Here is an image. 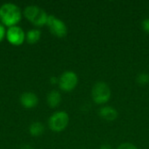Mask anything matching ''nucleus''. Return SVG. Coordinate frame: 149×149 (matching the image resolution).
I'll return each mask as SVG.
<instances>
[{
  "instance_id": "f03ea898",
  "label": "nucleus",
  "mask_w": 149,
  "mask_h": 149,
  "mask_svg": "<svg viewBox=\"0 0 149 149\" xmlns=\"http://www.w3.org/2000/svg\"><path fill=\"white\" fill-rule=\"evenodd\" d=\"M24 17L34 25L43 26L46 24L48 16L47 13L37 5H29L24 10Z\"/></svg>"
},
{
  "instance_id": "9b49d317",
  "label": "nucleus",
  "mask_w": 149,
  "mask_h": 149,
  "mask_svg": "<svg viewBox=\"0 0 149 149\" xmlns=\"http://www.w3.org/2000/svg\"><path fill=\"white\" fill-rule=\"evenodd\" d=\"M40 38H41V31L38 29H32L25 34V39L31 45L38 42Z\"/></svg>"
},
{
  "instance_id": "dca6fc26",
  "label": "nucleus",
  "mask_w": 149,
  "mask_h": 149,
  "mask_svg": "<svg viewBox=\"0 0 149 149\" xmlns=\"http://www.w3.org/2000/svg\"><path fill=\"white\" fill-rule=\"evenodd\" d=\"M6 36V31L5 28L3 24H0V42L3 41V39L4 38V37Z\"/></svg>"
},
{
  "instance_id": "4468645a",
  "label": "nucleus",
  "mask_w": 149,
  "mask_h": 149,
  "mask_svg": "<svg viewBox=\"0 0 149 149\" xmlns=\"http://www.w3.org/2000/svg\"><path fill=\"white\" fill-rule=\"evenodd\" d=\"M117 149H138L135 145H134L133 143H129V142H125L120 144Z\"/></svg>"
},
{
  "instance_id": "f3484780",
  "label": "nucleus",
  "mask_w": 149,
  "mask_h": 149,
  "mask_svg": "<svg viewBox=\"0 0 149 149\" xmlns=\"http://www.w3.org/2000/svg\"><path fill=\"white\" fill-rule=\"evenodd\" d=\"M50 82H51V84H52V85L58 84V79L56 78V77H52V78L50 79Z\"/></svg>"
},
{
  "instance_id": "1a4fd4ad",
  "label": "nucleus",
  "mask_w": 149,
  "mask_h": 149,
  "mask_svg": "<svg viewBox=\"0 0 149 149\" xmlns=\"http://www.w3.org/2000/svg\"><path fill=\"white\" fill-rule=\"evenodd\" d=\"M99 115L105 120L113 121L118 118L119 113L118 111L112 107H102L99 109Z\"/></svg>"
},
{
  "instance_id": "0eeeda50",
  "label": "nucleus",
  "mask_w": 149,
  "mask_h": 149,
  "mask_svg": "<svg viewBox=\"0 0 149 149\" xmlns=\"http://www.w3.org/2000/svg\"><path fill=\"white\" fill-rule=\"evenodd\" d=\"M6 38L10 45H21L25 40V33L19 26L9 27L6 31Z\"/></svg>"
},
{
  "instance_id": "a211bd4d",
  "label": "nucleus",
  "mask_w": 149,
  "mask_h": 149,
  "mask_svg": "<svg viewBox=\"0 0 149 149\" xmlns=\"http://www.w3.org/2000/svg\"><path fill=\"white\" fill-rule=\"evenodd\" d=\"M100 149H113L112 148V146L111 145H109V144H103V145H101L100 146Z\"/></svg>"
},
{
  "instance_id": "6e6552de",
  "label": "nucleus",
  "mask_w": 149,
  "mask_h": 149,
  "mask_svg": "<svg viewBox=\"0 0 149 149\" xmlns=\"http://www.w3.org/2000/svg\"><path fill=\"white\" fill-rule=\"evenodd\" d=\"M21 105L25 108H33L38 105V96L33 93H24L20 97Z\"/></svg>"
},
{
  "instance_id": "ddd939ff",
  "label": "nucleus",
  "mask_w": 149,
  "mask_h": 149,
  "mask_svg": "<svg viewBox=\"0 0 149 149\" xmlns=\"http://www.w3.org/2000/svg\"><path fill=\"white\" fill-rule=\"evenodd\" d=\"M136 81L140 86H146L149 83V74L146 72H142L140 73L137 78H136Z\"/></svg>"
},
{
  "instance_id": "423d86ee",
  "label": "nucleus",
  "mask_w": 149,
  "mask_h": 149,
  "mask_svg": "<svg viewBox=\"0 0 149 149\" xmlns=\"http://www.w3.org/2000/svg\"><path fill=\"white\" fill-rule=\"evenodd\" d=\"M46 25L49 27L51 32L58 38H64L67 34V27L65 24L53 15L48 16Z\"/></svg>"
},
{
  "instance_id": "7ed1b4c3",
  "label": "nucleus",
  "mask_w": 149,
  "mask_h": 149,
  "mask_svg": "<svg viewBox=\"0 0 149 149\" xmlns=\"http://www.w3.org/2000/svg\"><path fill=\"white\" fill-rule=\"evenodd\" d=\"M91 95L94 103L103 105L109 101L111 98V89L106 82L99 81L93 86Z\"/></svg>"
},
{
  "instance_id": "39448f33",
  "label": "nucleus",
  "mask_w": 149,
  "mask_h": 149,
  "mask_svg": "<svg viewBox=\"0 0 149 149\" xmlns=\"http://www.w3.org/2000/svg\"><path fill=\"white\" fill-rule=\"evenodd\" d=\"M79 78L73 72H65L58 79V86L64 92L72 91L78 85Z\"/></svg>"
},
{
  "instance_id": "9d476101",
  "label": "nucleus",
  "mask_w": 149,
  "mask_h": 149,
  "mask_svg": "<svg viewBox=\"0 0 149 149\" xmlns=\"http://www.w3.org/2000/svg\"><path fill=\"white\" fill-rule=\"evenodd\" d=\"M61 94L58 91H52L47 95V104L50 107H57L61 102Z\"/></svg>"
},
{
  "instance_id": "20e7f679",
  "label": "nucleus",
  "mask_w": 149,
  "mask_h": 149,
  "mask_svg": "<svg viewBox=\"0 0 149 149\" xmlns=\"http://www.w3.org/2000/svg\"><path fill=\"white\" fill-rule=\"evenodd\" d=\"M69 123V115L64 111L57 112L53 113L48 121L49 127L53 132H61L66 128Z\"/></svg>"
},
{
  "instance_id": "f257e3e1",
  "label": "nucleus",
  "mask_w": 149,
  "mask_h": 149,
  "mask_svg": "<svg viewBox=\"0 0 149 149\" xmlns=\"http://www.w3.org/2000/svg\"><path fill=\"white\" fill-rule=\"evenodd\" d=\"M22 18L20 8L11 3H3L0 7V19L2 23L9 27L16 26Z\"/></svg>"
},
{
  "instance_id": "f8f14e48",
  "label": "nucleus",
  "mask_w": 149,
  "mask_h": 149,
  "mask_svg": "<svg viewBox=\"0 0 149 149\" xmlns=\"http://www.w3.org/2000/svg\"><path fill=\"white\" fill-rule=\"evenodd\" d=\"M45 131V127L40 122L32 123L30 127V133L32 136H39Z\"/></svg>"
},
{
  "instance_id": "2eb2a0df",
  "label": "nucleus",
  "mask_w": 149,
  "mask_h": 149,
  "mask_svg": "<svg viewBox=\"0 0 149 149\" xmlns=\"http://www.w3.org/2000/svg\"><path fill=\"white\" fill-rule=\"evenodd\" d=\"M141 25H142V28H143V30H144L146 32L149 33V17L148 18H146V19H144V20L142 21V23H141Z\"/></svg>"
},
{
  "instance_id": "6ab92c4d",
  "label": "nucleus",
  "mask_w": 149,
  "mask_h": 149,
  "mask_svg": "<svg viewBox=\"0 0 149 149\" xmlns=\"http://www.w3.org/2000/svg\"><path fill=\"white\" fill-rule=\"evenodd\" d=\"M22 149H32L30 146H24V147H23Z\"/></svg>"
}]
</instances>
